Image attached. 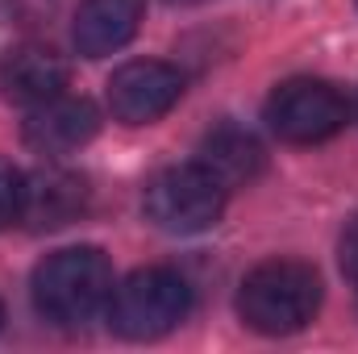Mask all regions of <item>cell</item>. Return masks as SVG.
<instances>
[{
	"instance_id": "4",
	"label": "cell",
	"mask_w": 358,
	"mask_h": 354,
	"mask_svg": "<svg viewBox=\"0 0 358 354\" xmlns=\"http://www.w3.org/2000/svg\"><path fill=\"white\" fill-rule=\"evenodd\" d=\"M225 196H229V187L213 171H204L200 163H183V167L159 171L146 183L142 213L163 234H179V238L183 234H204L221 221Z\"/></svg>"
},
{
	"instance_id": "15",
	"label": "cell",
	"mask_w": 358,
	"mask_h": 354,
	"mask_svg": "<svg viewBox=\"0 0 358 354\" xmlns=\"http://www.w3.org/2000/svg\"><path fill=\"white\" fill-rule=\"evenodd\" d=\"M167 4H200V0H167Z\"/></svg>"
},
{
	"instance_id": "14",
	"label": "cell",
	"mask_w": 358,
	"mask_h": 354,
	"mask_svg": "<svg viewBox=\"0 0 358 354\" xmlns=\"http://www.w3.org/2000/svg\"><path fill=\"white\" fill-rule=\"evenodd\" d=\"M338 263H342V275L358 283V213L346 221V229L338 238Z\"/></svg>"
},
{
	"instance_id": "12",
	"label": "cell",
	"mask_w": 358,
	"mask_h": 354,
	"mask_svg": "<svg viewBox=\"0 0 358 354\" xmlns=\"http://www.w3.org/2000/svg\"><path fill=\"white\" fill-rule=\"evenodd\" d=\"M63 0H0V17L8 25H21V29H34V25H46L55 13H59Z\"/></svg>"
},
{
	"instance_id": "1",
	"label": "cell",
	"mask_w": 358,
	"mask_h": 354,
	"mask_svg": "<svg viewBox=\"0 0 358 354\" xmlns=\"http://www.w3.org/2000/svg\"><path fill=\"white\" fill-rule=\"evenodd\" d=\"M29 292H34V309L50 325H59V330L88 325L100 309H108V296H113V263L96 246L55 250V255H46L42 263L34 267Z\"/></svg>"
},
{
	"instance_id": "16",
	"label": "cell",
	"mask_w": 358,
	"mask_h": 354,
	"mask_svg": "<svg viewBox=\"0 0 358 354\" xmlns=\"http://www.w3.org/2000/svg\"><path fill=\"white\" fill-rule=\"evenodd\" d=\"M0 325H4V304H0Z\"/></svg>"
},
{
	"instance_id": "10",
	"label": "cell",
	"mask_w": 358,
	"mask_h": 354,
	"mask_svg": "<svg viewBox=\"0 0 358 354\" xmlns=\"http://www.w3.org/2000/svg\"><path fill=\"white\" fill-rule=\"evenodd\" d=\"M88 208V183L71 171H38L25 176V204H21V221L29 229H59L71 225L80 213Z\"/></svg>"
},
{
	"instance_id": "5",
	"label": "cell",
	"mask_w": 358,
	"mask_h": 354,
	"mask_svg": "<svg viewBox=\"0 0 358 354\" xmlns=\"http://www.w3.org/2000/svg\"><path fill=\"white\" fill-rule=\"evenodd\" d=\"M263 117H267L271 134L279 142L313 146V142H325V138L346 129L350 104H346V96L334 88L329 80L300 76V80H283L279 88L271 92Z\"/></svg>"
},
{
	"instance_id": "6",
	"label": "cell",
	"mask_w": 358,
	"mask_h": 354,
	"mask_svg": "<svg viewBox=\"0 0 358 354\" xmlns=\"http://www.w3.org/2000/svg\"><path fill=\"white\" fill-rule=\"evenodd\" d=\"M104 96H108V113L121 125H150L179 104L183 76H179V67L163 63V59H134L113 71Z\"/></svg>"
},
{
	"instance_id": "3",
	"label": "cell",
	"mask_w": 358,
	"mask_h": 354,
	"mask_svg": "<svg viewBox=\"0 0 358 354\" xmlns=\"http://www.w3.org/2000/svg\"><path fill=\"white\" fill-rule=\"evenodd\" d=\"M192 309V288L171 267H138L108 296V325L129 342L171 334Z\"/></svg>"
},
{
	"instance_id": "9",
	"label": "cell",
	"mask_w": 358,
	"mask_h": 354,
	"mask_svg": "<svg viewBox=\"0 0 358 354\" xmlns=\"http://www.w3.org/2000/svg\"><path fill=\"white\" fill-rule=\"evenodd\" d=\"M142 25V0H80L71 21V42L84 59L121 50Z\"/></svg>"
},
{
	"instance_id": "8",
	"label": "cell",
	"mask_w": 358,
	"mask_h": 354,
	"mask_svg": "<svg viewBox=\"0 0 358 354\" xmlns=\"http://www.w3.org/2000/svg\"><path fill=\"white\" fill-rule=\"evenodd\" d=\"M67 80H71L67 59L55 46H46V42L17 46L4 59V67H0V88H4V96L17 100V104H29V108L42 104V100H50V96H63Z\"/></svg>"
},
{
	"instance_id": "11",
	"label": "cell",
	"mask_w": 358,
	"mask_h": 354,
	"mask_svg": "<svg viewBox=\"0 0 358 354\" xmlns=\"http://www.w3.org/2000/svg\"><path fill=\"white\" fill-rule=\"evenodd\" d=\"M196 163H200L204 171H213V176L234 192V187L259 179L263 163H267V155H263L259 138L246 134L242 125H217L213 134H204V142H200V159H196Z\"/></svg>"
},
{
	"instance_id": "2",
	"label": "cell",
	"mask_w": 358,
	"mask_h": 354,
	"mask_svg": "<svg viewBox=\"0 0 358 354\" xmlns=\"http://www.w3.org/2000/svg\"><path fill=\"white\" fill-rule=\"evenodd\" d=\"M321 309V275L300 259H267L238 288V317L267 338L300 334Z\"/></svg>"
},
{
	"instance_id": "7",
	"label": "cell",
	"mask_w": 358,
	"mask_h": 354,
	"mask_svg": "<svg viewBox=\"0 0 358 354\" xmlns=\"http://www.w3.org/2000/svg\"><path fill=\"white\" fill-rule=\"evenodd\" d=\"M96 129H100V113L88 96H50L29 108L21 138L34 155L55 159V155H71V150L88 146Z\"/></svg>"
},
{
	"instance_id": "13",
	"label": "cell",
	"mask_w": 358,
	"mask_h": 354,
	"mask_svg": "<svg viewBox=\"0 0 358 354\" xmlns=\"http://www.w3.org/2000/svg\"><path fill=\"white\" fill-rule=\"evenodd\" d=\"M21 204H25V176L0 159V229L21 221Z\"/></svg>"
}]
</instances>
